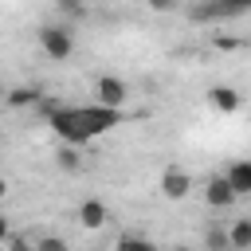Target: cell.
<instances>
[{
  "instance_id": "cell-19",
  "label": "cell",
  "mask_w": 251,
  "mask_h": 251,
  "mask_svg": "<svg viewBox=\"0 0 251 251\" xmlns=\"http://www.w3.org/2000/svg\"><path fill=\"white\" fill-rule=\"evenodd\" d=\"M8 235H12V227H8V220L0 216V243H8Z\"/></svg>"
},
{
  "instance_id": "cell-14",
  "label": "cell",
  "mask_w": 251,
  "mask_h": 251,
  "mask_svg": "<svg viewBox=\"0 0 251 251\" xmlns=\"http://www.w3.org/2000/svg\"><path fill=\"white\" fill-rule=\"evenodd\" d=\"M114 251H157V243H153V239H145V235L126 231V235L118 239V247H114Z\"/></svg>"
},
{
  "instance_id": "cell-4",
  "label": "cell",
  "mask_w": 251,
  "mask_h": 251,
  "mask_svg": "<svg viewBox=\"0 0 251 251\" xmlns=\"http://www.w3.org/2000/svg\"><path fill=\"white\" fill-rule=\"evenodd\" d=\"M126 98H129V86H126L118 75H98V78H94V102H98V106L126 110Z\"/></svg>"
},
{
  "instance_id": "cell-5",
  "label": "cell",
  "mask_w": 251,
  "mask_h": 251,
  "mask_svg": "<svg viewBox=\"0 0 251 251\" xmlns=\"http://www.w3.org/2000/svg\"><path fill=\"white\" fill-rule=\"evenodd\" d=\"M157 188H161V196H165V200H184V196H188V188H192V176H188V169L169 165V169L161 173Z\"/></svg>"
},
{
  "instance_id": "cell-20",
  "label": "cell",
  "mask_w": 251,
  "mask_h": 251,
  "mask_svg": "<svg viewBox=\"0 0 251 251\" xmlns=\"http://www.w3.org/2000/svg\"><path fill=\"white\" fill-rule=\"evenodd\" d=\"M4 196H8V180L0 176V200H4Z\"/></svg>"
},
{
  "instance_id": "cell-3",
  "label": "cell",
  "mask_w": 251,
  "mask_h": 251,
  "mask_svg": "<svg viewBox=\"0 0 251 251\" xmlns=\"http://www.w3.org/2000/svg\"><path fill=\"white\" fill-rule=\"evenodd\" d=\"M251 12V0H204L188 12V20L196 24H220V20H239Z\"/></svg>"
},
{
  "instance_id": "cell-23",
  "label": "cell",
  "mask_w": 251,
  "mask_h": 251,
  "mask_svg": "<svg viewBox=\"0 0 251 251\" xmlns=\"http://www.w3.org/2000/svg\"><path fill=\"white\" fill-rule=\"evenodd\" d=\"M0 149H4V133H0Z\"/></svg>"
},
{
  "instance_id": "cell-2",
  "label": "cell",
  "mask_w": 251,
  "mask_h": 251,
  "mask_svg": "<svg viewBox=\"0 0 251 251\" xmlns=\"http://www.w3.org/2000/svg\"><path fill=\"white\" fill-rule=\"evenodd\" d=\"M39 47H43L47 59L67 63V59L75 55V31H71L67 24H43V27H39Z\"/></svg>"
},
{
  "instance_id": "cell-16",
  "label": "cell",
  "mask_w": 251,
  "mask_h": 251,
  "mask_svg": "<svg viewBox=\"0 0 251 251\" xmlns=\"http://www.w3.org/2000/svg\"><path fill=\"white\" fill-rule=\"evenodd\" d=\"M8 251H35V243L27 235H8Z\"/></svg>"
},
{
  "instance_id": "cell-9",
  "label": "cell",
  "mask_w": 251,
  "mask_h": 251,
  "mask_svg": "<svg viewBox=\"0 0 251 251\" xmlns=\"http://www.w3.org/2000/svg\"><path fill=\"white\" fill-rule=\"evenodd\" d=\"M106 220H110V208H106L98 196H90V200L78 204V224H82V227H102Z\"/></svg>"
},
{
  "instance_id": "cell-1",
  "label": "cell",
  "mask_w": 251,
  "mask_h": 251,
  "mask_svg": "<svg viewBox=\"0 0 251 251\" xmlns=\"http://www.w3.org/2000/svg\"><path fill=\"white\" fill-rule=\"evenodd\" d=\"M47 126L55 129V137L63 145H86L102 133H110L114 126H122V110H110V106H59Z\"/></svg>"
},
{
  "instance_id": "cell-12",
  "label": "cell",
  "mask_w": 251,
  "mask_h": 251,
  "mask_svg": "<svg viewBox=\"0 0 251 251\" xmlns=\"http://www.w3.org/2000/svg\"><path fill=\"white\" fill-rule=\"evenodd\" d=\"M204 251H231L227 227H220V224H208V227H204Z\"/></svg>"
},
{
  "instance_id": "cell-10",
  "label": "cell",
  "mask_w": 251,
  "mask_h": 251,
  "mask_svg": "<svg viewBox=\"0 0 251 251\" xmlns=\"http://www.w3.org/2000/svg\"><path fill=\"white\" fill-rule=\"evenodd\" d=\"M39 98H43L39 86H12V90L4 94V102H8L12 110H27V106H35Z\"/></svg>"
},
{
  "instance_id": "cell-21",
  "label": "cell",
  "mask_w": 251,
  "mask_h": 251,
  "mask_svg": "<svg viewBox=\"0 0 251 251\" xmlns=\"http://www.w3.org/2000/svg\"><path fill=\"white\" fill-rule=\"evenodd\" d=\"M173 251H192V247H188V243H176V247H173Z\"/></svg>"
},
{
  "instance_id": "cell-11",
  "label": "cell",
  "mask_w": 251,
  "mask_h": 251,
  "mask_svg": "<svg viewBox=\"0 0 251 251\" xmlns=\"http://www.w3.org/2000/svg\"><path fill=\"white\" fill-rule=\"evenodd\" d=\"M227 239H231V251H251V216L235 220L227 227Z\"/></svg>"
},
{
  "instance_id": "cell-18",
  "label": "cell",
  "mask_w": 251,
  "mask_h": 251,
  "mask_svg": "<svg viewBox=\"0 0 251 251\" xmlns=\"http://www.w3.org/2000/svg\"><path fill=\"white\" fill-rule=\"evenodd\" d=\"M59 8H67L71 16H82V4H78V0H59Z\"/></svg>"
},
{
  "instance_id": "cell-22",
  "label": "cell",
  "mask_w": 251,
  "mask_h": 251,
  "mask_svg": "<svg viewBox=\"0 0 251 251\" xmlns=\"http://www.w3.org/2000/svg\"><path fill=\"white\" fill-rule=\"evenodd\" d=\"M4 94H8V90H4V82H0V98H4Z\"/></svg>"
},
{
  "instance_id": "cell-13",
  "label": "cell",
  "mask_w": 251,
  "mask_h": 251,
  "mask_svg": "<svg viewBox=\"0 0 251 251\" xmlns=\"http://www.w3.org/2000/svg\"><path fill=\"white\" fill-rule=\"evenodd\" d=\"M55 165H59L63 173H78V169H82L78 145H59V153H55Z\"/></svg>"
},
{
  "instance_id": "cell-8",
  "label": "cell",
  "mask_w": 251,
  "mask_h": 251,
  "mask_svg": "<svg viewBox=\"0 0 251 251\" xmlns=\"http://www.w3.org/2000/svg\"><path fill=\"white\" fill-rule=\"evenodd\" d=\"M208 106L220 110V114H235V110L243 106V98H239L235 86H212V90H208Z\"/></svg>"
},
{
  "instance_id": "cell-6",
  "label": "cell",
  "mask_w": 251,
  "mask_h": 251,
  "mask_svg": "<svg viewBox=\"0 0 251 251\" xmlns=\"http://www.w3.org/2000/svg\"><path fill=\"white\" fill-rule=\"evenodd\" d=\"M204 200H208L212 208H220V212H224V208H231L239 196H235V188L227 184V176H212V180L204 184Z\"/></svg>"
},
{
  "instance_id": "cell-15",
  "label": "cell",
  "mask_w": 251,
  "mask_h": 251,
  "mask_svg": "<svg viewBox=\"0 0 251 251\" xmlns=\"http://www.w3.org/2000/svg\"><path fill=\"white\" fill-rule=\"evenodd\" d=\"M35 251H67V239L63 235H39L35 239Z\"/></svg>"
},
{
  "instance_id": "cell-7",
  "label": "cell",
  "mask_w": 251,
  "mask_h": 251,
  "mask_svg": "<svg viewBox=\"0 0 251 251\" xmlns=\"http://www.w3.org/2000/svg\"><path fill=\"white\" fill-rule=\"evenodd\" d=\"M227 184L235 188V196H251V157H239L227 165Z\"/></svg>"
},
{
  "instance_id": "cell-17",
  "label": "cell",
  "mask_w": 251,
  "mask_h": 251,
  "mask_svg": "<svg viewBox=\"0 0 251 251\" xmlns=\"http://www.w3.org/2000/svg\"><path fill=\"white\" fill-rule=\"evenodd\" d=\"M149 8H153V12H173L176 0H149Z\"/></svg>"
}]
</instances>
